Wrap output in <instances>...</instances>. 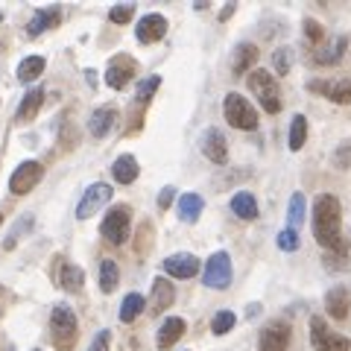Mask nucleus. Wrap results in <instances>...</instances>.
Returning a JSON list of instances; mask_svg holds the SVG:
<instances>
[{
	"mask_svg": "<svg viewBox=\"0 0 351 351\" xmlns=\"http://www.w3.org/2000/svg\"><path fill=\"white\" fill-rule=\"evenodd\" d=\"M44 64H47V62H44L41 56H27L24 62L18 64V80H21V82H32V80H38V76L44 73Z\"/></svg>",
	"mask_w": 351,
	"mask_h": 351,
	"instance_id": "nucleus-30",
	"label": "nucleus"
},
{
	"mask_svg": "<svg viewBox=\"0 0 351 351\" xmlns=\"http://www.w3.org/2000/svg\"><path fill=\"white\" fill-rule=\"evenodd\" d=\"M32 351H41V348H32Z\"/></svg>",
	"mask_w": 351,
	"mask_h": 351,
	"instance_id": "nucleus-44",
	"label": "nucleus"
},
{
	"mask_svg": "<svg viewBox=\"0 0 351 351\" xmlns=\"http://www.w3.org/2000/svg\"><path fill=\"white\" fill-rule=\"evenodd\" d=\"M144 307H147V302H144V295L141 293H129L126 299H123V304H120V322H135L141 313H144Z\"/></svg>",
	"mask_w": 351,
	"mask_h": 351,
	"instance_id": "nucleus-28",
	"label": "nucleus"
},
{
	"mask_svg": "<svg viewBox=\"0 0 351 351\" xmlns=\"http://www.w3.org/2000/svg\"><path fill=\"white\" fill-rule=\"evenodd\" d=\"M41 176H44V167L38 161H24L12 173V179H9V191H12L15 196H24V193H29L41 182Z\"/></svg>",
	"mask_w": 351,
	"mask_h": 351,
	"instance_id": "nucleus-12",
	"label": "nucleus"
},
{
	"mask_svg": "<svg viewBox=\"0 0 351 351\" xmlns=\"http://www.w3.org/2000/svg\"><path fill=\"white\" fill-rule=\"evenodd\" d=\"M313 94H322L325 100L339 103V106H348L351 103V80L346 76H334V80H311L307 82Z\"/></svg>",
	"mask_w": 351,
	"mask_h": 351,
	"instance_id": "nucleus-9",
	"label": "nucleus"
},
{
	"mask_svg": "<svg viewBox=\"0 0 351 351\" xmlns=\"http://www.w3.org/2000/svg\"><path fill=\"white\" fill-rule=\"evenodd\" d=\"M202 284L211 290H226L228 284H232V258H228V252H214V255L205 261Z\"/></svg>",
	"mask_w": 351,
	"mask_h": 351,
	"instance_id": "nucleus-7",
	"label": "nucleus"
},
{
	"mask_svg": "<svg viewBox=\"0 0 351 351\" xmlns=\"http://www.w3.org/2000/svg\"><path fill=\"white\" fill-rule=\"evenodd\" d=\"M138 173H141V167H138V158L135 156H117L114 158V164H112V176H114V182H120V184H132L138 179Z\"/></svg>",
	"mask_w": 351,
	"mask_h": 351,
	"instance_id": "nucleus-24",
	"label": "nucleus"
},
{
	"mask_svg": "<svg viewBox=\"0 0 351 351\" xmlns=\"http://www.w3.org/2000/svg\"><path fill=\"white\" fill-rule=\"evenodd\" d=\"M343 211H339V199L331 193L316 196L313 202V237L316 243L328 252L346 255V240H343Z\"/></svg>",
	"mask_w": 351,
	"mask_h": 351,
	"instance_id": "nucleus-1",
	"label": "nucleus"
},
{
	"mask_svg": "<svg viewBox=\"0 0 351 351\" xmlns=\"http://www.w3.org/2000/svg\"><path fill=\"white\" fill-rule=\"evenodd\" d=\"M255 62H258V47H255V44H249V41L237 44V47H234V59H232V73L243 76V73L252 71V64H255Z\"/></svg>",
	"mask_w": 351,
	"mask_h": 351,
	"instance_id": "nucleus-23",
	"label": "nucleus"
},
{
	"mask_svg": "<svg viewBox=\"0 0 351 351\" xmlns=\"http://www.w3.org/2000/svg\"><path fill=\"white\" fill-rule=\"evenodd\" d=\"M135 36L141 44H156L161 41L164 36H167V18L158 15V12H149L138 21V27H135Z\"/></svg>",
	"mask_w": 351,
	"mask_h": 351,
	"instance_id": "nucleus-13",
	"label": "nucleus"
},
{
	"mask_svg": "<svg viewBox=\"0 0 351 351\" xmlns=\"http://www.w3.org/2000/svg\"><path fill=\"white\" fill-rule=\"evenodd\" d=\"M249 91L261 100V106H263V112L267 114H278L281 112V91H278L276 76H272L269 71H263V68L252 71L249 73Z\"/></svg>",
	"mask_w": 351,
	"mask_h": 351,
	"instance_id": "nucleus-3",
	"label": "nucleus"
},
{
	"mask_svg": "<svg viewBox=\"0 0 351 351\" xmlns=\"http://www.w3.org/2000/svg\"><path fill=\"white\" fill-rule=\"evenodd\" d=\"M132 15H135V6H132V3L108 9V21H112V24H126V21H132Z\"/></svg>",
	"mask_w": 351,
	"mask_h": 351,
	"instance_id": "nucleus-36",
	"label": "nucleus"
},
{
	"mask_svg": "<svg viewBox=\"0 0 351 351\" xmlns=\"http://www.w3.org/2000/svg\"><path fill=\"white\" fill-rule=\"evenodd\" d=\"M59 21H62V9H59V6H44V9H36V15H32L29 27H27V36H29V38H36V36H41L44 29L59 27Z\"/></svg>",
	"mask_w": 351,
	"mask_h": 351,
	"instance_id": "nucleus-18",
	"label": "nucleus"
},
{
	"mask_svg": "<svg viewBox=\"0 0 351 351\" xmlns=\"http://www.w3.org/2000/svg\"><path fill=\"white\" fill-rule=\"evenodd\" d=\"M176 302V287L167 278H156L152 281V295H149V313L161 316L167 307Z\"/></svg>",
	"mask_w": 351,
	"mask_h": 351,
	"instance_id": "nucleus-16",
	"label": "nucleus"
},
{
	"mask_svg": "<svg viewBox=\"0 0 351 351\" xmlns=\"http://www.w3.org/2000/svg\"><path fill=\"white\" fill-rule=\"evenodd\" d=\"M334 164L339 170H348L351 167V144H343L337 152H334Z\"/></svg>",
	"mask_w": 351,
	"mask_h": 351,
	"instance_id": "nucleus-39",
	"label": "nucleus"
},
{
	"mask_svg": "<svg viewBox=\"0 0 351 351\" xmlns=\"http://www.w3.org/2000/svg\"><path fill=\"white\" fill-rule=\"evenodd\" d=\"M290 62H293V53L290 47H278L276 53H272V64H276V71L284 76V73H290Z\"/></svg>",
	"mask_w": 351,
	"mask_h": 351,
	"instance_id": "nucleus-35",
	"label": "nucleus"
},
{
	"mask_svg": "<svg viewBox=\"0 0 351 351\" xmlns=\"http://www.w3.org/2000/svg\"><path fill=\"white\" fill-rule=\"evenodd\" d=\"M50 339L56 351H73L76 339H80V322H76V313L68 304H56L50 313Z\"/></svg>",
	"mask_w": 351,
	"mask_h": 351,
	"instance_id": "nucleus-2",
	"label": "nucleus"
},
{
	"mask_svg": "<svg viewBox=\"0 0 351 351\" xmlns=\"http://www.w3.org/2000/svg\"><path fill=\"white\" fill-rule=\"evenodd\" d=\"M311 346L316 351H351V339L331 331L322 316H313L311 319Z\"/></svg>",
	"mask_w": 351,
	"mask_h": 351,
	"instance_id": "nucleus-6",
	"label": "nucleus"
},
{
	"mask_svg": "<svg viewBox=\"0 0 351 351\" xmlns=\"http://www.w3.org/2000/svg\"><path fill=\"white\" fill-rule=\"evenodd\" d=\"M59 284H62V290H68V293H82V284H85L82 267H76V263H62Z\"/></svg>",
	"mask_w": 351,
	"mask_h": 351,
	"instance_id": "nucleus-26",
	"label": "nucleus"
},
{
	"mask_svg": "<svg viewBox=\"0 0 351 351\" xmlns=\"http://www.w3.org/2000/svg\"><path fill=\"white\" fill-rule=\"evenodd\" d=\"M41 103H44V88H32V91H27V97L21 100V106H18V112H15V123H32L36 120V114H38V108H41Z\"/></svg>",
	"mask_w": 351,
	"mask_h": 351,
	"instance_id": "nucleus-21",
	"label": "nucleus"
},
{
	"mask_svg": "<svg viewBox=\"0 0 351 351\" xmlns=\"http://www.w3.org/2000/svg\"><path fill=\"white\" fill-rule=\"evenodd\" d=\"M290 348V325L284 319H276L263 325L258 337V351H287Z\"/></svg>",
	"mask_w": 351,
	"mask_h": 351,
	"instance_id": "nucleus-11",
	"label": "nucleus"
},
{
	"mask_svg": "<svg viewBox=\"0 0 351 351\" xmlns=\"http://www.w3.org/2000/svg\"><path fill=\"white\" fill-rule=\"evenodd\" d=\"M88 351H108V331H100L94 337V343L88 346Z\"/></svg>",
	"mask_w": 351,
	"mask_h": 351,
	"instance_id": "nucleus-41",
	"label": "nucleus"
},
{
	"mask_svg": "<svg viewBox=\"0 0 351 351\" xmlns=\"http://www.w3.org/2000/svg\"><path fill=\"white\" fill-rule=\"evenodd\" d=\"M232 211L240 217V219H255L258 217V202H255V196L246 193V191H240L232 196Z\"/></svg>",
	"mask_w": 351,
	"mask_h": 351,
	"instance_id": "nucleus-27",
	"label": "nucleus"
},
{
	"mask_svg": "<svg viewBox=\"0 0 351 351\" xmlns=\"http://www.w3.org/2000/svg\"><path fill=\"white\" fill-rule=\"evenodd\" d=\"M202 208H205V202H202L199 193L179 196V219H182V223H196L199 214H202Z\"/></svg>",
	"mask_w": 351,
	"mask_h": 351,
	"instance_id": "nucleus-25",
	"label": "nucleus"
},
{
	"mask_svg": "<svg viewBox=\"0 0 351 351\" xmlns=\"http://www.w3.org/2000/svg\"><path fill=\"white\" fill-rule=\"evenodd\" d=\"M202 152L208 161L214 164H226L228 161V144H226V135L219 129H208L202 135Z\"/></svg>",
	"mask_w": 351,
	"mask_h": 351,
	"instance_id": "nucleus-17",
	"label": "nucleus"
},
{
	"mask_svg": "<svg viewBox=\"0 0 351 351\" xmlns=\"http://www.w3.org/2000/svg\"><path fill=\"white\" fill-rule=\"evenodd\" d=\"M114 120H117V108L114 106H103V108H97V112L91 114V120H88V132H91L94 138H103V135L112 132Z\"/></svg>",
	"mask_w": 351,
	"mask_h": 351,
	"instance_id": "nucleus-22",
	"label": "nucleus"
},
{
	"mask_svg": "<svg viewBox=\"0 0 351 351\" xmlns=\"http://www.w3.org/2000/svg\"><path fill=\"white\" fill-rule=\"evenodd\" d=\"M184 331H188V325H184V319H182V316H167V319L161 322V328H158L156 346H158L161 351H167L173 343H179Z\"/></svg>",
	"mask_w": 351,
	"mask_h": 351,
	"instance_id": "nucleus-19",
	"label": "nucleus"
},
{
	"mask_svg": "<svg viewBox=\"0 0 351 351\" xmlns=\"http://www.w3.org/2000/svg\"><path fill=\"white\" fill-rule=\"evenodd\" d=\"M129 228H132V208L129 205H114L103 219L100 234L112 246H120V243H126L129 240Z\"/></svg>",
	"mask_w": 351,
	"mask_h": 351,
	"instance_id": "nucleus-5",
	"label": "nucleus"
},
{
	"mask_svg": "<svg viewBox=\"0 0 351 351\" xmlns=\"http://www.w3.org/2000/svg\"><path fill=\"white\" fill-rule=\"evenodd\" d=\"M278 249H284V252H295V249H299V232H293V228H284V232H278Z\"/></svg>",
	"mask_w": 351,
	"mask_h": 351,
	"instance_id": "nucleus-37",
	"label": "nucleus"
},
{
	"mask_svg": "<svg viewBox=\"0 0 351 351\" xmlns=\"http://www.w3.org/2000/svg\"><path fill=\"white\" fill-rule=\"evenodd\" d=\"M135 73H138V62L126 56V53H120V56H112V62H108L106 82H108V88H114V91H123V88L135 80Z\"/></svg>",
	"mask_w": 351,
	"mask_h": 351,
	"instance_id": "nucleus-8",
	"label": "nucleus"
},
{
	"mask_svg": "<svg viewBox=\"0 0 351 351\" xmlns=\"http://www.w3.org/2000/svg\"><path fill=\"white\" fill-rule=\"evenodd\" d=\"M304 38L313 44V47H319V44L325 41V29L319 21H313V18H304Z\"/></svg>",
	"mask_w": 351,
	"mask_h": 351,
	"instance_id": "nucleus-34",
	"label": "nucleus"
},
{
	"mask_svg": "<svg viewBox=\"0 0 351 351\" xmlns=\"http://www.w3.org/2000/svg\"><path fill=\"white\" fill-rule=\"evenodd\" d=\"M29 228H32V217H21L18 219V226L12 228V232H9V240H6V249H12L15 243H18V237H21V232H29Z\"/></svg>",
	"mask_w": 351,
	"mask_h": 351,
	"instance_id": "nucleus-38",
	"label": "nucleus"
},
{
	"mask_svg": "<svg viewBox=\"0 0 351 351\" xmlns=\"http://www.w3.org/2000/svg\"><path fill=\"white\" fill-rule=\"evenodd\" d=\"M346 47H348V41L343 36L328 38V41H322L319 47L313 50V62L322 64V68H328V64H339V62H343V56H346Z\"/></svg>",
	"mask_w": 351,
	"mask_h": 351,
	"instance_id": "nucleus-15",
	"label": "nucleus"
},
{
	"mask_svg": "<svg viewBox=\"0 0 351 351\" xmlns=\"http://www.w3.org/2000/svg\"><path fill=\"white\" fill-rule=\"evenodd\" d=\"M325 311H328V316H331V319L343 322L346 316H348V311H351V295H348V290H346V287L328 290V295H325Z\"/></svg>",
	"mask_w": 351,
	"mask_h": 351,
	"instance_id": "nucleus-20",
	"label": "nucleus"
},
{
	"mask_svg": "<svg viewBox=\"0 0 351 351\" xmlns=\"http://www.w3.org/2000/svg\"><path fill=\"white\" fill-rule=\"evenodd\" d=\"M304 193H293L290 196V208H287V228L299 232V226L304 223Z\"/></svg>",
	"mask_w": 351,
	"mask_h": 351,
	"instance_id": "nucleus-31",
	"label": "nucleus"
},
{
	"mask_svg": "<svg viewBox=\"0 0 351 351\" xmlns=\"http://www.w3.org/2000/svg\"><path fill=\"white\" fill-rule=\"evenodd\" d=\"M112 188H108L106 182H97V184H91L85 193H82V199H80V205H76V217L80 219H88V217H94L97 211H100L103 205H108L112 202Z\"/></svg>",
	"mask_w": 351,
	"mask_h": 351,
	"instance_id": "nucleus-10",
	"label": "nucleus"
},
{
	"mask_svg": "<svg viewBox=\"0 0 351 351\" xmlns=\"http://www.w3.org/2000/svg\"><path fill=\"white\" fill-rule=\"evenodd\" d=\"M164 272L173 278H193L199 272V258L191 255V252H179V255H170L164 261Z\"/></svg>",
	"mask_w": 351,
	"mask_h": 351,
	"instance_id": "nucleus-14",
	"label": "nucleus"
},
{
	"mask_svg": "<svg viewBox=\"0 0 351 351\" xmlns=\"http://www.w3.org/2000/svg\"><path fill=\"white\" fill-rule=\"evenodd\" d=\"M117 284H120V269H117V263H114L112 258H103V263H100V290H103V293H114Z\"/></svg>",
	"mask_w": 351,
	"mask_h": 351,
	"instance_id": "nucleus-29",
	"label": "nucleus"
},
{
	"mask_svg": "<svg viewBox=\"0 0 351 351\" xmlns=\"http://www.w3.org/2000/svg\"><path fill=\"white\" fill-rule=\"evenodd\" d=\"M234 322H237V316H234L232 311H219V313H214V319H211V331H214L217 337H223V334L232 331Z\"/></svg>",
	"mask_w": 351,
	"mask_h": 351,
	"instance_id": "nucleus-33",
	"label": "nucleus"
},
{
	"mask_svg": "<svg viewBox=\"0 0 351 351\" xmlns=\"http://www.w3.org/2000/svg\"><path fill=\"white\" fill-rule=\"evenodd\" d=\"M232 15H234V6H226L223 12H219V18H223V21H226V18H232Z\"/></svg>",
	"mask_w": 351,
	"mask_h": 351,
	"instance_id": "nucleus-42",
	"label": "nucleus"
},
{
	"mask_svg": "<svg viewBox=\"0 0 351 351\" xmlns=\"http://www.w3.org/2000/svg\"><path fill=\"white\" fill-rule=\"evenodd\" d=\"M307 141V117L304 114H295L293 123H290V149L299 152Z\"/></svg>",
	"mask_w": 351,
	"mask_h": 351,
	"instance_id": "nucleus-32",
	"label": "nucleus"
},
{
	"mask_svg": "<svg viewBox=\"0 0 351 351\" xmlns=\"http://www.w3.org/2000/svg\"><path fill=\"white\" fill-rule=\"evenodd\" d=\"M0 226H3V211H0Z\"/></svg>",
	"mask_w": 351,
	"mask_h": 351,
	"instance_id": "nucleus-43",
	"label": "nucleus"
},
{
	"mask_svg": "<svg viewBox=\"0 0 351 351\" xmlns=\"http://www.w3.org/2000/svg\"><path fill=\"white\" fill-rule=\"evenodd\" d=\"M223 114H226V120H228V123H232L234 129H243V132L258 129V112L252 108V103L246 100V97H240L237 91L226 94V100H223Z\"/></svg>",
	"mask_w": 351,
	"mask_h": 351,
	"instance_id": "nucleus-4",
	"label": "nucleus"
},
{
	"mask_svg": "<svg viewBox=\"0 0 351 351\" xmlns=\"http://www.w3.org/2000/svg\"><path fill=\"white\" fill-rule=\"evenodd\" d=\"M173 199H176V188H170V184H167V188L158 193V208H161V211H167V208L173 205Z\"/></svg>",
	"mask_w": 351,
	"mask_h": 351,
	"instance_id": "nucleus-40",
	"label": "nucleus"
}]
</instances>
